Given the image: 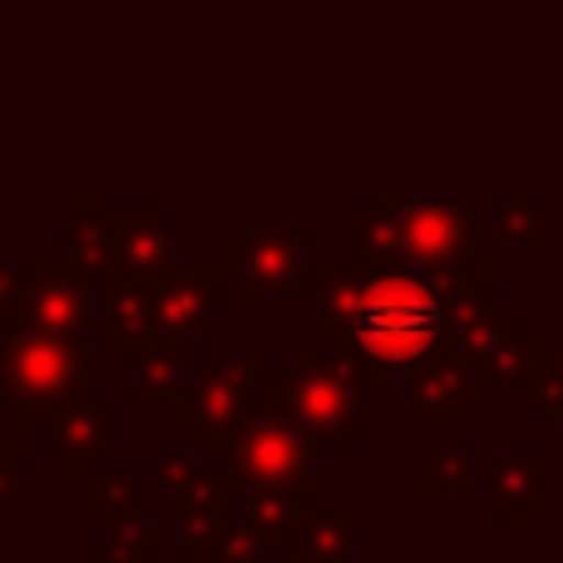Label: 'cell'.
<instances>
[{
	"mask_svg": "<svg viewBox=\"0 0 563 563\" xmlns=\"http://www.w3.org/2000/svg\"><path fill=\"white\" fill-rule=\"evenodd\" d=\"M89 351L79 336L10 327L0 346V386L25 410V426H49L65 406L85 396Z\"/></svg>",
	"mask_w": 563,
	"mask_h": 563,
	"instance_id": "6da1fadb",
	"label": "cell"
},
{
	"mask_svg": "<svg viewBox=\"0 0 563 563\" xmlns=\"http://www.w3.org/2000/svg\"><path fill=\"white\" fill-rule=\"evenodd\" d=\"M440 331H445L440 301L406 277H376L356 297L346 321L351 346L371 361H410L426 346H435Z\"/></svg>",
	"mask_w": 563,
	"mask_h": 563,
	"instance_id": "7a4b0ae2",
	"label": "cell"
},
{
	"mask_svg": "<svg viewBox=\"0 0 563 563\" xmlns=\"http://www.w3.org/2000/svg\"><path fill=\"white\" fill-rule=\"evenodd\" d=\"M85 287L69 282H45L40 291H25V311L10 327H30V331H55V336H79L85 331Z\"/></svg>",
	"mask_w": 563,
	"mask_h": 563,
	"instance_id": "3957f363",
	"label": "cell"
},
{
	"mask_svg": "<svg viewBox=\"0 0 563 563\" xmlns=\"http://www.w3.org/2000/svg\"><path fill=\"white\" fill-rule=\"evenodd\" d=\"M49 435H55V445H59V455H65V465L85 470L89 455H95V450L109 440V416L95 406V400L79 396L75 406H65L55 420H49Z\"/></svg>",
	"mask_w": 563,
	"mask_h": 563,
	"instance_id": "277c9868",
	"label": "cell"
},
{
	"mask_svg": "<svg viewBox=\"0 0 563 563\" xmlns=\"http://www.w3.org/2000/svg\"><path fill=\"white\" fill-rule=\"evenodd\" d=\"M129 485H134V479L124 475V470H119V475H95V489H89V509H95L99 519H119L129 509Z\"/></svg>",
	"mask_w": 563,
	"mask_h": 563,
	"instance_id": "5b68a950",
	"label": "cell"
},
{
	"mask_svg": "<svg viewBox=\"0 0 563 563\" xmlns=\"http://www.w3.org/2000/svg\"><path fill=\"white\" fill-rule=\"evenodd\" d=\"M164 380H168V351H164L158 361H148V366H144V376H139V400L158 396V390H164Z\"/></svg>",
	"mask_w": 563,
	"mask_h": 563,
	"instance_id": "8992f818",
	"label": "cell"
},
{
	"mask_svg": "<svg viewBox=\"0 0 563 563\" xmlns=\"http://www.w3.org/2000/svg\"><path fill=\"white\" fill-rule=\"evenodd\" d=\"M20 489V455L10 445H0V499Z\"/></svg>",
	"mask_w": 563,
	"mask_h": 563,
	"instance_id": "52a82bcc",
	"label": "cell"
}]
</instances>
